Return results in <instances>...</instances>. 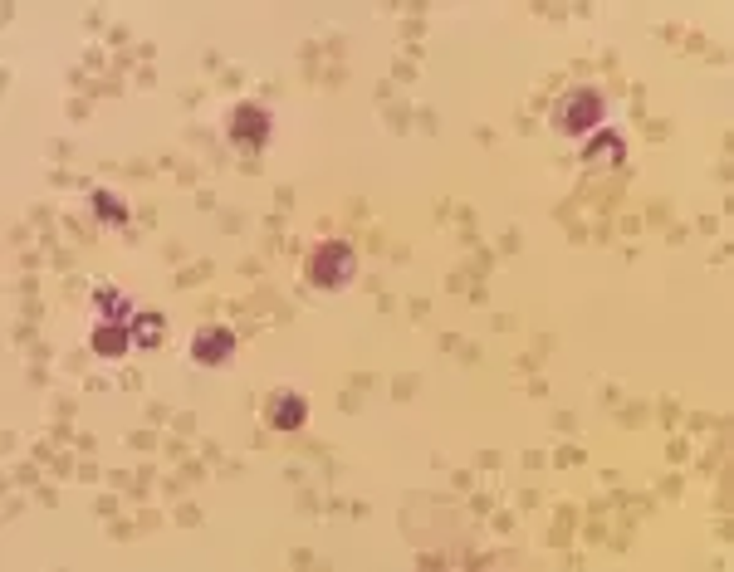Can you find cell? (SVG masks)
<instances>
[{
  "label": "cell",
  "instance_id": "cell-1",
  "mask_svg": "<svg viewBox=\"0 0 734 572\" xmlns=\"http://www.w3.org/2000/svg\"><path fill=\"white\" fill-rule=\"evenodd\" d=\"M353 269H358V260H353V250H348L343 240H328V245H319V250L309 255V279H314V289H343V284L353 279Z\"/></svg>",
  "mask_w": 734,
  "mask_h": 572
},
{
  "label": "cell",
  "instance_id": "cell-2",
  "mask_svg": "<svg viewBox=\"0 0 734 572\" xmlns=\"http://www.w3.org/2000/svg\"><path fill=\"white\" fill-rule=\"evenodd\" d=\"M597 123H602V93H593V88L563 93V103L553 108V128H558V132L583 137V132H593Z\"/></svg>",
  "mask_w": 734,
  "mask_h": 572
},
{
  "label": "cell",
  "instance_id": "cell-3",
  "mask_svg": "<svg viewBox=\"0 0 734 572\" xmlns=\"http://www.w3.org/2000/svg\"><path fill=\"white\" fill-rule=\"evenodd\" d=\"M265 137H270V118H265L260 108H235V118H230V142H235L240 152L265 147Z\"/></svg>",
  "mask_w": 734,
  "mask_h": 572
},
{
  "label": "cell",
  "instance_id": "cell-4",
  "mask_svg": "<svg viewBox=\"0 0 734 572\" xmlns=\"http://www.w3.org/2000/svg\"><path fill=\"white\" fill-rule=\"evenodd\" d=\"M230 352H235V338H230V328H201V333L191 338V357H196L201 367H221Z\"/></svg>",
  "mask_w": 734,
  "mask_h": 572
},
{
  "label": "cell",
  "instance_id": "cell-5",
  "mask_svg": "<svg viewBox=\"0 0 734 572\" xmlns=\"http://www.w3.org/2000/svg\"><path fill=\"white\" fill-rule=\"evenodd\" d=\"M304 416H309V406H304V396L299 392H275L270 396V426H275V431H299Z\"/></svg>",
  "mask_w": 734,
  "mask_h": 572
},
{
  "label": "cell",
  "instance_id": "cell-6",
  "mask_svg": "<svg viewBox=\"0 0 734 572\" xmlns=\"http://www.w3.org/2000/svg\"><path fill=\"white\" fill-rule=\"evenodd\" d=\"M133 348V323H98L93 328V352L98 357H123Z\"/></svg>",
  "mask_w": 734,
  "mask_h": 572
},
{
  "label": "cell",
  "instance_id": "cell-7",
  "mask_svg": "<svg viewBox=\"0 0 734 572\" xmlns=\"http://www.w3.org/2000/svg\"><path fill=\"white\" fill-rule=\"evenodd\" d=\"M583 162H588V167H622V162H627V147H622L617 132H602V137H593V142L583 147Z\"/></svg>",
  "mask_w": 734,
  "mask_h": 572
},
{
  "label": "cell",
  "instance_id": "cell-8",
  "mask_svg": "<svg viewBox=\"0 0 734 572\" xmlns=\"http://www.w3.org/2000/svg\"><path fill=\"white\" fill-rule=\"evenodd\" d=\"M93 308L103 313V323H133L128 313V294H118V289H93Z\"/></svg>",
  "mask_w": 734,
  "mask_h": 572
},
{
  "label": "cell",
  "instance_id": "cell-9",
  "mask_svg": "<svg viewBox=\"0 0 734 572\" xmlns=\"http://www.w3.org/2000/svg\"><path fill=\"white\" fill-rule=\"evenodd\" d=\"M162 328H167L162 313H138L133 318V348H157L162 343Z\"/></svg>",
  "mask_w": 734,
  "mask_h": 572
},
{
  "label": "cell",
  "instance_id": "cell-10",
  "mask_svg": "<svg viewBox=\"0 0 734 572\" xmlns=\"http://www.w3.org/2000/svg\"><path fill=\"white\" fill-rule=\"evenodd\" d=\"M93 206H98V216L113 220V225H123V220H128L123 201H118V196H108V191H93Z\"/></svg>",
  "mask_w": 734,
  "mask_h": 572
}]
</instances>
